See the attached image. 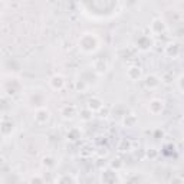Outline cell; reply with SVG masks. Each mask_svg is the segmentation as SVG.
<instances>
[{
    "mask_svg": "<svg viewBox=\"0 0 184 184\" xmlns=\"http://www.w3.org/2000/svg\"><path fill=\"white\" fill-rule=\"evenodd\" d=\"M49 118V112L46 109H40L38 114H36V121L38 122H46Z\"/></svg>",
    "mask_w": 184,
    "mask_h": 184,
    "instance_id": "obj_3",
    "label": "cell"
},
{
    "mask_svg": "<svg viewBox=\"0 0 184 184\" xmlns=\"http://www.w3.org/2000/svg\"><path fill=\"white\" fill-rule=\"evenodd\" d=\"M163 101H158V99H154L153 102L150 104V111L153 114H160L163 111Z\"/></svg>",
    "mask_w": 184,
    "mask_h": 184,
    "instance_id": "obj_1",
    "label": "cell"
},
{
    "mask_svg": "<svg viewBox=\"0 0 184 184\" xmlns=\"http://www.w3.org/2000/svg\"><path fill=\"white\" fill-rule=\"evenodd\" d=\"M101 105H102V102H101L98 98H92V99H89V108L91 109H98V108H101Z\"/></svg>",
    "mask_w": 184,
    "mask_h": 184,
    "instance_id": "obj_5",
    "label": "cell"
},
{
    "mask_svg": "<svg viewBox=\"0 0 184 184\" xmlns=\"http://www.w3.org/2000/svg\"><path fill=\"white\" fill-rule=\"evenodd\" d=\"M160 81L157 76L151 75V76H147V81H145V85L148 86V88H155V86H158Z\"/></svg>",
    "mask_w": 184,
    "mask_h": 184,
    "instance_id": "obj_2",
    "label": "cell"
},
{
    "mask_svg": "<svg viewBox=\"0 0 184 184\" xmlns=\"http://www.w3.org/2000/svg\"><path fill=\"white\" fill-rule=\"evenodd\" d=\"M52 85H53V88H62L63 86L62 76H53L52 78Z\"/></svg>",
    "mask_w": 184,
    "mask_h": 184,
    "instance_id": "obj_4",
    "label": "cell"
}]
</instances>
